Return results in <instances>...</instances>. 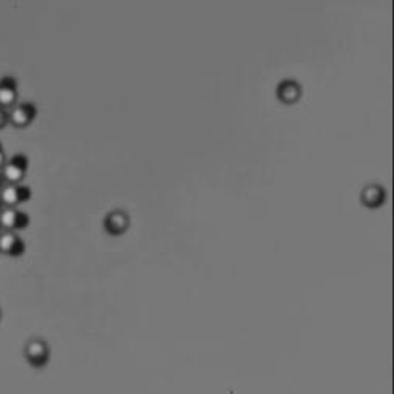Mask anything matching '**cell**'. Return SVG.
<instances>
[{
	"label": "cell",
	"mask_w": 394,
	"mask_h": 394,
	"mask_svg": "<svg viewBox=\"0 0 394 394\" xmlns=\"http://www.w3.org/2000/svg\"><path fill=\"white\" fill-rule=\"evenodd\" d=\"M29 159L23 153H16L10 159L5 161V164L0 169L5 182L7 183H21L23 182L25 172H27Z\"/></svg>",
	"instance_id": "6da1fadb"
},
{
	"label": "cell",
	"mask_w": 394,
	"mask_h": 394,
	"mask_svg": "<svg viewBox=\"0 0 394 394\" xmlns=\"http://www.w3.org/2000/svg\"><path fill=\"white\" fill-rule=\"evenodd\" d=\"M32 194L30 186L23 183H7L0 189V200L3 207H18L21 202L27 200Z\"/></svg>",
	"instance_id": "7a4b0ae2"
},
{
	"label": "cell",
	"mask_w": 394,
	"mask_h": 394,
	"mask_svg": "<svg viewBox=\"0 0 394 394\" xmlns=\"http://www.w3.org/2000/svg\"><path fill=\"white\" fill-rule=\"evenodd\" d=\"M24 355L32 366L40 367L49 358V347L41 338H30L24 345Z\"/></svg>",
	"instance_id": "3957f363"
},
{
	"label": "cell",
	"mask_w": 394,
	"mask_h": 394,
	"mask_svg": "<svg viewBox=\"0 0 394 394\" xmlns=\"http://www.w3.org/2000/svg\"><path fill=\"white\" fill-rule=\"evenodd\" d=\"M36 115V108L34 103L29 101H23V103H16L8 109V119L10 124L16 128H24L32 124V120Z\"/></svg>",
	"instance_id": "277c9868"
},
{
	"label": "cell",
	"mask_w": 394,
	"mask_h": 394,
	"mask_svg": "<svg viewBox=\"0 0 394 394\" xmlns=\"http://www.w3.org/2000/svg\"><path fill=\"white\" fill-rule=\"evenodd\" d=\"M29 224V215L18 207H2L0 210V227L18 231Z\"/></svg>",
	"instance_id": "5b68a950"
},
{
	"label": "cell",
	"mask_w": 394,
	"mask_h": 394,
	"mask_svg": "<svg viewBox=\"0 0 394 394\" xmlns=\"http://www.w3.org/2000/svg\"><path fill=\"white\" fill-rule=\"evenodd\" d=\"M24 249V240L18 235V232L8 231V229L0 231V253L7 255H21Z\"/></svg>",
	"instance_id": "8992f818"
},
{
	"label": "cell",
	"mask_w": 394,
	"mask_h": 394,
	"mask_svg": "<svg viewBox=\"0 0 394 394\" xmlns=\"http://www.w3.org/2000/svg\"><path fill=\"white\" fill-rule=\"evenodd\" d=\"M18 103V82L13 76H3L0 79V106L10 109Z\"/></svg>",
	"instance_id": "52a82bcc"
},
{
	"label": "cell",
	"mask_w": 394,
	"mask_h": 394,
	"mask_svg": "<svg viewBox=\"0 0 394 394\" xmlns=\"http://www.w3.org/2000/svg\"><path fill=\"white\" fill-rule=\"evenodd\" d=\"M106 229L111 233H121L128 227V215L121 210H114L106 216L104 221Z\"/></svg>",
	"instance_id": "ba28073f"
},
{
	"label": "cell",
	"mask_w": 394,
	"mask_h": 394,
	"mask_svg": "<svg viewBox=\"0 0 394 394\" xmlns=\"http://www.w3.org/2000/svg\"><path fill=\"white\" fill-rule=\"evenodd\" d=\"M7 124H10V119H8V109L7 108H2L0 106V130H3Z\"/></svg>",
	"instance_id": "9c48e42d"
},
{
	"label": "cell",
	"mask_w": 394,
	"mask_h": 394,
	"mask_svg": "<svg viewBox=\"0 0 394 394\" xmlns=\"http://www.w3.org/2000/svg\"><path fill=\"white\" fill-rule=\"evenodd\" d=\"M5 161H7V157H5L3 146H2V143H0V169H2V166L5 164Z\"/></svg>",
	"instance_id": "30bf717a"
},
{
	"label": "cell",
	"mask_w": 394,
	"mask_h": 394,
	"mask_svg": "<svg viewBox=\"0 0 394 394\" xmlns=\"http://www.w3.org/2000/svg\"><path fill=\"white\" fill-rule=\"evenodd\" d=\"M5 185V178H3V175L2 172H0V189H2V186Z\"/></svg>",
	"instance_id": "8fae6325"
},
{
	"label": "cell",
	"mask_w": 394,
	"mask_h": 394,
	"mask_svg": "<svg viewBox=\"0 0 394 394\" xmlns=\"http://www.w3.org/2000/svg\"><path fill=\"white\" fill-rule=\"evenodd\" d=\"M2 207H3V204H2V200H0V210H2Z\"/></svg>",
	"instance_id": "7c38bea8"
},
{
	"label": "cell",
	"mask_w": 394,
	"mask_h": 394,
	"mask_svg": "<svg viewBox=\"0 0 394 394\" xmlns=\"http://www.w3.org/2000/svg\"><path fill=\"white\" fill-rule=\"evenodd\" d=\"M0 318H2V311H0Z\"/></svg>",
	"instance_id": "4fadbf2b"
},
{
	"label": "cell",
	"mask_w": 394,
	"mask_h": 394,
	"mask_svg": "<svg viewBox=\"0 0 394 394\" xmlns=\"http://www.w3.org/2000/svg\"><path fill=\"white\" fill-rule=\"evenodd\" d=\"M0 231H2V227H0Z\"/></svg>",
	"instance_id": "5bb4252c"
}]
</instances>
